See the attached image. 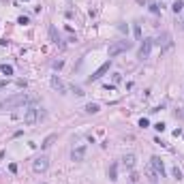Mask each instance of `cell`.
Returning <instances> with one entry per match:
<instances>
[{
    "label": "cell",
    "instance_id": "obj_1",
    "mask_svg": "<svg viewBox=\"0 0 184 184\" xmlns=\"http://www.w3.org/2000/svg\"><path fill=\"white\" fill-rule=\"evenodd\" d=\"M32 101H34V99H32L30 94L20 92V94H13V96L0 101V112H11V109H17V107H24V105L32 103Z\"/></svg>",
    "mask_w": 184,
    "mask_h": 184
},
{
    "label": "cell",
    "instance_id": "obj_2",
    "mask_svg": "<svg viewBox=\"0 0 184 184\" xmlns=\"http://www.w3.org/2000/svg\"><path fill=\"white\" fill-rule=\"evenodd\" d=\"M45 118V112H43V107H39V105H30L28 109H26V114H24V122L26 124H36V122H41Z\"/></svg>",
    "mask_w": 184,
    "mask_h": 184
},
{
    "label": "cell",
    "instance_id": "obj_3",
    "mask_svg": "<svg viewBox=\"0 0 184 184\" xmlns=\"http://www.w3.org/2000/svg\"><path fill=\"white\" fill-rule=\"evenodd\" d=\"M128 49H133V41H116V43L109 45V58H116V56H120V54H124Z\"/></svg>",
    "mask_w": 184,
    "mask_h": 184
},
{
    "label": "cell",
    "instance_id": "obj_4",
    "mask_svg": "<svg viewBox=\"0 0 184 184\" xmlns=\"http://www.w3.org/2000/svg\"><path fill=\"white\" fill-rule=\"evenodd\" d=\"M109 69H112V58H109V60H107L105 64H101V67H99V69H96L94 73H92L90 77H88V81H96V79H101V77H103L105 73L109 71Z\"/></svg>",
    "mask_w": 184,
    "mask_h": 184
},
{
    "label": "cell",
    "instance_id": "obj_5",
    "mask_svg": "<svg viewBox=\"0 0 184 184\" xmlns=\"http://www.w3.org/2000/svg\"><path fill=\"white\" fill-rule=\"evenodd\" d=\"M47 167H49V159H47V156H39V159H34V163H32V169L36 173L47 171Z\"/></svg>",
    "mask_w": 184,
    "mask_h": 184
},
{
    "label": "cell",
    "instance_id": "obj_6",
    "mask_svg": "<svg viewBox=\"0 0 184 184\" xmlns=\"http://www.w3.org/2000/svg\"><path fill=\"white\" fill-rule=\"evenodd\" d=\"M152 39H143L141 41V47H139V54H137V56H139V60H146V58H150V49H152Z\"/></svg>",
    "mask_w": 184,
    "mask_h": 184
},
{
    "label": "cell",
    "instance_id": "obj_7",
    "mask_svg": "<svg viewBox=\"0 0 184 184\" xmlns=\"http://www.w3.org/2000/svg\"><path fill=\"white\" fill-rule=\"evenodd\" d=\"M159 45H161V51H169V49L173 47L171 34H169V32H161V36H159Z\"/></svg>",
    "mask_w": 184,
    "mask_h": 184
},
{
    "label": "cell",
    "instance_id": "obj_8",
    "mask_svg": "<svg viewBox=\"0 0 184 184\" xmlns=\"http://www.w3.org/2000/svg\"><path fill=\"white\" fill-rule=\"evenodd\" d=\"M150 167L159 173V178H165V165H163V161L159 159V156H152L150 159Z\"/></svg>",
    "mask_w": 184,
    "mask_h": 184
},
{
    "label": "cell",
    "instance_id": "obj_9",
    "mask_svg": "<svg viewBox=\"0 0 184 184\" xmlns=\"http://www.w3.org/2000/svg\"><path fill=\"white\" fill-rule=\"evenodd\" d=\"M84 156H86V146H77V148H73V152H71L73 161H84Z\"/></svg>",
    "mask_w": 184,
    "mask_h": 184
},
{
    "label": "cell",
    "instance_id": "obj_10",
    "mask_svg": "<svg viewBox=\"0 0 184 184\" xmlns=\"http://www.w3.org/2000/svg\"><path fill=\"white\" fill-rule=\"evenodd\" d=\"M51 88H54V90H58V92H62V94L67 92V86H64V81H62L58 75H54V77H51Z\"/></svg>",
    "mask_w": 184,
    "mask_h": 184
},
{
    "label": "cell",
    "instance_id": "obj_11",
    "mask_svg": "<svg viewBox=\"0 0 184 184\" xmlns=\"http://www.w3.org/2000/svg\"><path fill=\"white\" fill-rule=\"evenodd\" d=\"M49 36H51V43H56V45H60V47H64V43H62L60 34H58V30H56V26H49Z\"/></svg>",
    "mask_w": 184,
    "mask_h": 184
},
{
    "label": "cell",
    "instance_id": "obj_12",
    "mask_svg": "<svg viewBox=\"0 0 184 184\" xmlns=\"http://www.w3.org/2000/svg\"><path fill=\"white\" fill-rule=\"evenodd\" d=\"M135 161H137V159H135V154H126L124 159H122V163H124V167H126V169H133V167H135Z\"/></svg>",
    "mask_w": 184,
    "mask_h": 184
},
{
    "label": "cell",
    "instance_id": "obj_13",
    "mask_svg": "<svg viewBox=\"0 0 184 184\" xmlns=\"http://www.w3.org/2000/svg\"><path fill=\"white\" fill-rule=\"evenodd\" d=\"M107 176H109V180H112V182L118 180V163H112V165H109V173H107Z\"/></svg>",
    "mask_w": 184,
    "mask_h": 184
},
{
    "label": "cell",
    "instance_id": "obj_14",
    "mask_svg": "<svg viewBox=\"0 0 184 184\" xmlns=\"http://www.w3.org/2000/svg\"><path fill=\"white\" fill-rule=\"evenodd\" d=\"M146 173H148V180H150L152 184H156V182H159V173H156L152 167H148V169H146Z\"/></svg>",
    "mask_w": 184,
    "mask_h": 184
},
{
    "label": "cell",
    "instance_id": "obj_15",
    "mask_svg": "<svg viewBox=\"0 0 184 184\" xmlns=\"http://www.w3.org/2000/svg\"><path fill=\"white\" fill-rule=\"evenodd\" d=\"M56 137H58V135H56V133H51V135H49V137H47V139H45V141H43V143H41V148H43V150H45V148H49V146H51V143H54V141H56Z\"/></svg>",
    "mask_w": 184,
    "mask_h": 184
},
{
    "label": "cell",
    "instance_id": "obj_16",
    "mask_svg": "<svg viewBox=\"0 0 184 184\" xmlns=\"http://www.w3.org/2000/svg\"><path fill=\"white\" fill-rule=\"evenodd\" d=\"M148 9H150V13H154V15H159V13H161V7L156 4L154 0H150V2H148Z\"/></svg>",
    "mask_w": 184,
    "mask_h": 184
},
{
    "label": "cell",
    "instance_id": "obj_17",
    "mask_svg": "<svg viewBox=\"0 0 184 184\" xmlns=\"http://www.w3.org/2000/svg\"><path fill=\"white\" fill-rule=\"evenodd\" d=\"M182 9H184V2H182V0H176V2L171 4V11H173V13H180Z\"/></svg>",
    "mask_w": 184,
    "mask_h": 184
},
{
    "label": "cell",
    "instance_id": "obj_18",
    "mask_svg": "<svg viewBox=\"0 0 184 184\" xmlns=\"http://www.w3.org/2000/svg\"><path fill=\"white\" fill-rule=\"evenodd\" d=\"M99 109H101L99 103H88V105H86V112H88V114H96Z\"/></svg>",
    "mask_w": 184,
    "mask_h": 184
},
{
    "label": "cell",
    "instance_id": "obj_19",
    "mask_svg": "<svg viewBox=\"0 0 184 184\" xmlns=\"http://www.w3.org/2000/svg\"><path fill=\"white\" fill-rule=\"evenodd\" d=\"M0 71H2L4 73V75H13V67H11V64H0Z\"/></svg>",
    "mask_w": 184,
    "mask_h": 184
},
{
    "label": "cell",
    "instance_id": "obj_20",
    "mask_svg": "<svg viewBox=\"0 0 184 184\" xmlns=\"http://www.w3.org/2000/svg\"><path fill=\"white\" fill-rule=\"evenodd\" d=\"M133 32H135V39H137V41H141V28H139V24H135V26H133Z\"/></svg>",
    "mask_w": 184,
    "mask_h": 184
},
{
    "label": "cell",
    "instance_id": "obj_21",
    "mask_svg": "<svg viewBox=\"0 0 184 184\" xmlns=\"http://www.w3.org/2000/svg\"><path fill=\"white\" fill-rule=\"evenodd\" d=\"M71 90H73V94H75V96H84V94H86V92L81 90L79 86H71Z\"/></svg>",
    "mask_w": 184,
    "mask_h": 184
},
{
    "label": "cell",
    "instance_id": "obj_22",
    "mask_svg": "<svg viewBox=\"0 0 184 184\" xmlns=\"http://www.w3.org/2000/svg\"><path fill=\"white\" fill-rule=\"evenodd\" d=\"M171 176L176 178V180H182V171H180L178 167H171Z\"/></svg>",
    "mask_w": 184,
    "mask_h": 184
},
{
    "label": "cell",
    "instance_id": "obj_23",
    "mask_svg": "<svg viewBox=\"0 0 184 184\" xmlns=\"http://www.w3.org/2000/svg\"><path fill=\"white\" fill-rule=\"evenodd\" d=\"M17 24L26 26V24H28V17H26V15H20V17H17Z\"/></svg>",
    "mask_w": 184,
    "mask_h": 184
},
{
    "label": "cell",
    "instance_id": "obj_24",
    "mask_svg": "<svg viewBox=\"0 0 184 184\" xmlns=\"http://www.w3.org/2000/svg\"><path fill=\"white\" fill-rule=\"evenodd\" d=\"M139 126H141V128H148V126H150L148 118H141V120H139Z\"/></svg>",
    "mask_w": 184,
    "mask_h": 184
},
{
    "label": "cell",
    "instance_id": "obj_25",
    "mask_svg": "<svg viewBox=\"0 0 184 184\" xmlns=\"http://www.w3.org/2000/svg\"><path fill=\"white\" fill-rule=\"evenodd\" d=\"M154 128H156L159 133H163V131H165V124H163V122H156V124H154Z\"/></svg>",
    "mask_w": 184,
    "mask_h": 184
},
{
    "label": "cell",
    "instance_id": "obj_26",
    "mask_svg": "<svg viewBox=\"0 0 184 184\" xmlns=\"http://www.w3.org/2000/svg\"><path fill=\"white\" fill-rule=\"evenodd\" d=\"M15 86H17V88H26V81H24V79H17Z\"/></svg>",
    "mask_w": 184,
    "mask_h": 184
},
{
    "label": "cell",
    "instance_id": "obj_27",
    "mask_svg": "<svg viewBox=\"0 0 184 184\" xmlns=\"http://www.w3.org/2000/svg\"><path fill=\"white\" fill-rule=\"evenodd\" d=\"M9 171L15 173V171H17V165H15V163H11V165H9Z\"/></svg>",
    "mask_w": 184,
    "mask_h": 184
},
{
    "label": "cell",
    "instance_id": "obj_28",
    "mask_svg": "<svg viewBox=\"0 0 184 184\" xmlns=\"http://www.w3.org/2000/svg\"><path fill=\"white\" fill-rule=\"evenodd\" d=\"M137 180H139V176H137V173H131V182H133V184H135V182H137Z\"/></svg>",
    "mask_w": 184,
    "mask_h": 184
},
{
    "label": "cell",
    "instance_id": "obj_29",
    "mask_svg": "<svg viewBox=\"0 0 184 184\" xmlns=\"http://www.w3.org/2000/svg\"><path fill=\"white\" fill-rule=\"evenodd\" d=\"M9 86V79H2V81H0V88H7Z\"/></svg>",
    "mask_w": 184,
    "mask_h": 184
}]
</instances>
